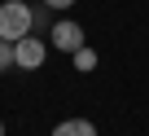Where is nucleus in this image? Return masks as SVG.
Masks as SVG:
<instances>
[{
    "instance_id": "f257e3e1",
    "label": "nucleus",
    "mask_w": 149,
    "mask_h": 136,
    "mask_svg": "<svg viewBox=\"0 0 149 136\" xmlns=\"http://www.w3.org/2000/svg\"><path fill=\"white\" fill-rule=\"evenodd\" d=\"M31 31H35V9L26 5V0H5V5H0V40L18 44Z\"/></svg>"
},
{
    "instance_id": "f03ea898",
    "label": "nucleus",
    "mask_w": 149,
    "mask_h": 136,
    "mask_svg": "<svg viewBox=\"0 0 149 136\" xmlns=\"http://www.w3.org/2000/svg\"><path fill=\"white\" fill-rule=\"evenodd\" d=\"M44 57H48V44L40 35H22L13 44V70H40Z\"/></svg>"
},
{
    "instance_id": "7ed1b4c3",
    "label": "nucleus",
    "mask_w": 149,
    "mask_h": 136,
    "mask_svg": "<svg viewBox=\"0 0 149 136\" xmlns=\"http://www.w3.org/2000/svg\"><path fill=\"white\" fill-rule=\"evenodd\" d=\"M48 44L57 48V53H79L84 48V27L79 22H70V18H61V22H53V31H48Z\"/></svg>"
},
{
    "instance_id": "20e7f679",
    "label": "nucleus",
    "mask_w": 149,
    "mask_h": 136,
    "mask_svg": "<svg viewBox=\"0 0 149 136\" xmlns=\"http://www.w3.org/2000/svg\"><path fill=\"white\" fill-rule=\"evenodd\" d=\"M53 136H97V123L92 119H61L53 127Z\"/></svg>"
},
{
    "instance_id": "39448f33",
    "label": "nucleus",
    "mask_w": 149,
    "mask_h": 136,
    "mask_svg": "<svg viewBox=\"0 0 149 136\" xmlns=\"http://www.w3.org/2000/svg\"><path fill=\"white\" fill-rule=\"evenodd\" d=\"M74 70H97V53H92L88 44H84L79 53H74Z\"/></svg>"
},
{
    "instance_id": "423d86ee",
    "label": "nucleus",
    "mask_w": 149,
    "mask_h": 136,
    "mask_svg": "<svg viewBox=\"0 0 149 136\" xmlns=\"http://www.w3.org/2000/svg\"><path fill=\"white\" fill-rule=\"evenodd\" d=\"M5 70H13V44L0 40V75H5Z\"/></svg>"
},
{
    "instance_id": "0eeeda50",
    "label": "nucleus",
    "mask_w": 149,
    "mask_h": 136,
    "mask_svg": "<svg viewBox=\"0 0 149 136\" xmlns=\"http://www.w3.org/2000/svg\"><path fill=\"white\" fill-rule=\"evenodd\" d=\"M40 5H44V9H70L74 0H40Z\"/></svg>"
},
{
    "instance_id": "6e6552de",
    "label": "nucleus",
    "mask_w": 149,
    "mask_h": 136,
    "mask_svg": "<svg viewBox=\"0 0 149 136\" xmlns=\"http://www.w3.org/2000/svg\"><path fill=\"white\" fill-rule=\"evenodd\" d=\"M0 136H5V119H0Z\"/></svg>"
}]
</instances>
